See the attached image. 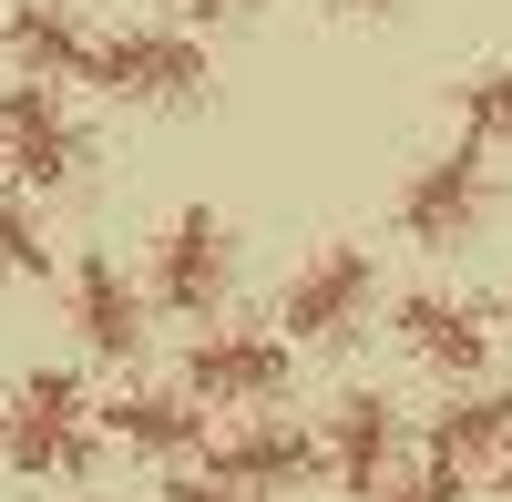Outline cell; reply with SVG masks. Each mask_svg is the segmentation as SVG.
Returning a JSON list of instances; mask_svg holds the SVG:
<instances>
[{
    "instance_id": "cell-21",
    "label": "cell",
    "mask_w": 512,
    "mask_h": 502,
    "mask_svg": "<svg viewBox=\"0 0 512 502\" xmlns=\"http://www.w3.org/2000/svg\"><path fill=\"white\" fill-rule=\"evenodd\" d=\"M492 482H502V502H512V451H502V462H492Z\"/></svg>"
},
{
    "instance_id": "cell-14",
    "label": "cell",
    "mask_w": 512,
    "mask_h": 502,
    "mask_svg": "<svg viewBox=\"0 0 512 502\" xmlns=\"http://www.w3.org/2000/svg\"><path fill=\"white\" fill-rule=\"evenodd\" d=\"M512 451V390H492V380H461V400L431 421V472H451V482H472V472H492Z\"/></svg>"
},
{
    "instance_id": "cell-10",
    "label": "cell",
    "mask_w": 512,
    "mask_h": 502,
    "mask_svg": "<svg viewBox=\"0 0 512 502\" xmlns=\"http://www.w3.org/2000/svg\"><path fill=\"white\" fill-rule=\"evenodd\" d=\"M492 308L482 298H441V287H420V298H400V349L420 369H441V380H482V359H492Z\"/></svg>"
},
{
    "instance_id": "cell-5",
    "label": "cell",
    "mask_w": 512,
    "mask_h": 502,
    "mask_svg": "<svg viewBox=\"0 0 512 502\" xmlns=\"http://www.w3.org/2000/svg\"><path fill=\"white\" fill-rule=\"evenodd\" d=\"M369 308H379V257L369 246H318L277 298V339L287 349H338V339H359Z\"/></svg>"
},
{
    "instance_id": "cell-17",
    "label": "cell",
    "mask_w": 512,
    "mask_h": 502,
    "mask_svg": "<svg viewBox=\"0 0 512 502\" xmlns=\"http://www.w3.org/2000/svg\"><path fill=\"white\" fill-rule=\"evenodd\" d=\"M164 502H256V492H236L226 472H205V462H175V472H164Z\"/></svg>"
},
{
    "instance_id": "cell-13",
    "label": "cell",
    "mask_w": 512,
    "mask_h": 502,
    "mask_svg": "<svg viewBox=\"0 0 512 502\" xmlns=\"http://www.w3.org/2000/svg\"><path fill=\"white\" fill-rule=\"evenodd\" d=\"M72 328L93 359H144V287L123 277V257H72Z\"/></svg>"
},
{
    "instance_id": "cell-12",
    "label": "cell",
    "mask_w": 512,
    "mask_h": 502,
    "mask_svg": "<svg viewBox=\"0 0 512 502\" xmlns=\"http://www.w3.org/2000/svg\"><path fill=\"white\" fill-rule=\"evenodd\" d=\"M103 431L134 451V462H164V472H175V462H205V441H216L185 390H144V380L123 390V400H103Z\"/></svg>"
},
{
    "instance_id": "cell-18",
    "label": "cell",
    "mask_w": 512,
    "mask_h": 502,
    "mask_svg": "<svg viewBox=\"0 0 512 502\" xmlns=\"http://www.w3.org/2000/svg\"><path fill=\"white\" fill-rule=\"evenodd\" d=\"M379 502H472V482H451V472H431V462H420V472H400Z\"/></svg>"
},
{
    "instance_id": "cell-3",
    "label": "cell",
    "mask_w": 512,
    "mask_h": 502,
    "mask_svg": "<svg viewBox=\"0 0 512 502\" xmlns=\"http://www.w3.org/2000/svg\"><path fill=\"white\" fill-rule=\"evenodd\" d=\"M93 441H103V410L82 400L72 369H31V380L11 390V410H0V462L31 472V482H62L93 462Z\"/></svg>"
},
{
    "instance_id": "cell-9",
    "label": "cell",
    "mask_w": 512,
    "mask_h": 502,
    "mask_svg": "<svg viewBox=\"0 0 512 502\" xmlns=\"http://www.w3.org/2000/svg\"><path fill=\"white\" fill-rule=\"evenodd\" d=\"M318 451H328V472L349 482L359 502H379V492L400 482V451H410V441H400V400H390V390H349V400L328 410Z\"/></svg>"
},
{
    "instance_id": "cell-6",
    "label": "cell",
    "mask_w": 512,
    "mask_h": 502,
    "mask_svg": "<svg viewBox=\"0 0 512 502\" xmlns=\"http://www.w3.org/2000/svg\"><path fill=\"white\" fill-rule=\"evenodd\" d=\"M0 164H11L31 195H72L82 164H93V134H82V113L52 82H11V93H0Z\"/></svg>"
},
{
    "instance_id": "cell-8",
    "label": "cell",
    "mask_w": 512,
    "mask_h": 502,
    "mask_svg": "<svg viewBox=\"0 0 512 502\" xmlns=\"http://www.w3.org/2000/svg\"><path fill=\"white\" fill-rule=\"evenodd\" d=\"M205 472H226L236 492H297L308 472H328V451H318V431L308 421H287V410H256V421H236L226 441H205Z\"/></svg>"
},
{
    "instance_id": "cell-11",
    "label": "cell",
    "mask_w": 512,
    "mask_h": 502,
    "mask_svg": "<svg viewBox=\"0 0 512 502\" xmlns=\"http://www.w3.org/2000/svg\"><path fill=\"white\" fill-rule=\"evenodd\" d=\"M0 52L21 62V82H82L93 72V21L72 0H0Z\"/></svg>"
},
{
    "instance_id": "cell-1",
    "label": "cell",
    "mask_w": 512,
    "mask_h": 502,
    "mask_svg": "<svg viewBox=\"0 0 512 502\" xmlns=\"http://www.w3.org/2000/svg\"><path fill=\"white\" fill-rule=\"evenodd\" d=\"M93 93L134 103V113H195L216 62H205V41L175 31V21H123V31H93Z\"/></svg>"
},
{
    "instance_id": "cell-22",
    "label": "cell",
    "mask_w": 512,
    "mask_h": 502,
    "mask_svg": "<svg viewBox=\"0 0 512 502\" xmlns=\"http://www.w3.org/2000/svg\"><path fill=\"white\" fill-rule=\"evenodd\" d=\"M492 328H512V287H502V308H492Z\"/></svg>"
},
{
    "instance_id": "cell-2",
    "label": "cell",
    "mask_w": 512,
    "mask_h": 502,
    "mask_svg": "<svg viewBox=\"0 0 512 502\" xmlns=\"http://www.w3.org/2000/svg\"><path fill=\"white\" fill-rule=\"evenodd\" d=\"M492 205H502V164L482 144H441V154H420L410 164V185H400V236L410 246H431V257H451V246H472L492 226Z\"/></svg>"
},
{
    "instance_id": "cell-16",
    "label": "cell",
    "mask_w": 512,
    "mask_h": 502,
    "mask_svg": "<svg viewBox=\"0 0 512 502\" xmlns=\"http://www.w3.org/2000/svg\"><path fill=\"white\" fill-rule=\"evenodd\" d=\"M0 277H52V246H41V216L21 195H0Z\"/></svg>"
},
{
    "instance_id": "cell-19",
    "label": "cell",
    "mask_w": 512,
    "mask_h": 502,
    "mask_svg": "<svg viewBox=\"0 0 512 502\" xmlns=\"http://www.w3.org/2000/svg\"><path fill=\"white\" fill-rule=\"evenodd\" d=\"M246 11H256V0H185V21H195V31H216V21H246Z\"/></svg>"
},
{
    "instance_id": "cell-20",
    "label": "cell",
    "mask_w": 512,
    "mask_h": 502,
    "mask_svg": "<svg viewBox=\"0 0 512 502\" xmlns=\"http://www.w3.org/2000/svg\"><path fill=\"white\" fill-rule=\"evenodd\" d=\"M338 11H349V21H390L400 0H338Z\"/></svg>"
},
{
    "instance_id": "cell-7",
    "label": "cell",
    "mask_w": 512,
    "mask_h": 502,
    "mask_svg": "<svg viewBox=\"0 0 512 502\" xmlns=\"http://www.w3.org/2000/svg\"><path fill=\"white\" fill-rule=\"evenodd\" d=\"M287 339H277V328H205V339L185 349V400L195 410H267L277 390H287Z\"/></svg>"
},
{
    "instance_id": "cell-15",
    "label": "cell",
    "mask_w": 512,
    "mask_h": 502,
    "mask_svg": "<svg viewBox=\"0 0 512 502\" xmlns=\"http://www.w3.org/2000/svg\"><path fill=\"white\" fill-rule=\"evenodd\" d=\"M451 123H461V144L502 154V144H512V62H482V72H461V82H451Z\"/></svg>"
},
{
    "instance_id": "cell-4",
    "label": "cell",
    "mask_w": 512,
    "mask_h": 502,
    "mask_svg": "<svg viewBox=\"0 0 512 502\" xmlns=\"http://www.w3.org/2000/svg\"><path fill=\"white\" fill-rule=\"evenodd\" d=\"M226 287H236V236H226V216H216V205L164 216L154 257H144V308H164V318H216Z\"/></svg>"
}]
</instances>
